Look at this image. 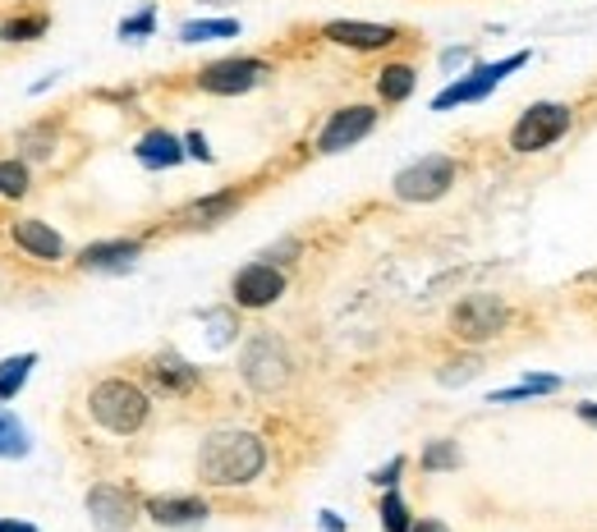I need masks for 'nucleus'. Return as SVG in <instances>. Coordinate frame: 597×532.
I'll return each instance as SVG.
<instances>
[{
    "label": "nucleus",
    "instance_id": "nucleus-1",
    "mask_svg": "<svg viewBox=\"0 0 597 532\" xmlns=\"http://www.w3.org/2000/svg\"><path fill=\"white\" fill-rule=\"evenodd\" d=\"M267 468V445L254 431H211L198 450V478L207 486H248Z\"/></svg>",
    "mask_w": 597,
    "mask_h": 532
},
{
    "label": "nucleus",
    "instance_id": "nucleus-2",
    "mask_svg": "<svg viewBox=\"0 0 597 532\" xmlns=\"http://www.w3.org/2000/svg\"><path fill=\"white\" fill-rule=\"evenodd\" d=\"M88 413H92V423H102L115 437H133V431H143L152 400L143 386H133L125 377H106L88 390Z\"/></svg>",
    "mask_w": 597,
    "mask_h": 532
},
{
    "label": "nucleus",
    "instance_id": "nucleus-3",
    "mask_svg": "<svg viewBox=\"0 0 597 532\" xmlns=\"http://www.w3.org/2000/svg\"><path fill=\"white\" fill-rule=\"evenodd\" d=\"M570 125H574V111H570L566 102H537V106H529V111L515 120V129H510V152H519V156L547 152L551 143H561V138L570 133Z\"/></svg>",
    "mask_w": 597,
    "mask_h": 532
},
{
    "label": "nucleus",
    "instance_id": "nucleus-4",
    "mask_svg": "<svg viewBox=\"0 0 597 532\" xmlns=\"http://www.w3.org/2000/svg\"><path fill=\"white\" fill-rule=\"evenodd\" d=\"M506 326H510V303L501 294H469V299H459L451 308V335L465 345L496 340Z\"/></svg>",
    "mask_w": 597,
    "mask_h": 532
},
{
    "label": "nucleus",
    "instance_id": "nucleus-5",
    "mask_svg": "<svg viewBox=\"0 0 597 532\" xmlns=\"http://www.w3.org/2000/svg\"><path fill=\"white\" fill-rule=\"evenodd\" d=\"M290 349L281 345V335L272 330H262L254 335V340L244 345V359H239V372H244V381L258 390V395H272V390H281L285 381H290Z\"/></svg>",
    "mask_w": 597,
    "mask_h": 532
},
{
    "label": "nucleus",
    "instance_id": "nucleus-6",
    "mask_svg": "<svg viewBox=\"0 0 597 532\" xmlns=\"http://www.w3.org/2000/svg\"><path fill=\"white\" fill-rule=\"evenodd\" d=\"M455 174H459V166L451 161V156L432 152V156H418L414 166H404L391 180V189H395L400 203H437V198H446L451 193Z\"/></svg>",
    "mask_w": 597,
    "mask_h": 532
},
{
    "label": "nucleus",
    "instance_id": "nucleus-7",
    "mask_svg": "<svg viewBox=\"0 0 597 532\" xmlns=\"http://www.w3.org/2000/svg\"><path fill=\"white\" fill-rule=\"evenodd\" d=\"M524 65H529V51H515V55H506V61H496V65H478V69H469L465 78H455L446 92H437V96H432V111H455V106L483 102V96L501 83V78H510L515 69H524Z\"/></svg>",
    "mask_w": 597,
    "mask_h": 532
},
{
    "label": "nucleus",
    "instance_id": "nucleus-8",
    "mask_svg": "<svg viewBox=\"0 0 597 532\" xmlns=\"http://www.w3.org/2000/svg\"><path fill=\"white\" fill-rule=\"evenodd\" d=\"M267 74H272V65L258 61V55H235V61L203 65L194 83L203 92H211V96H239V92H254Z\"/></svg>",
    "mask_w": 597,
    "mask_h": 532
},
{
    "label": "nucleus",
    "instance_id": "nucleus-9",
    "mask_svg": "<svg viewBox=\"0 0 597 532\" xmlns=\"http://www.w3.org/2000/svg\"><path fill=\"white\" fill-rule=\"evenodd\" d=\"M377 129V111L373 106H340V111H332V120L322 125V133H317V152L322 156H336V152H345V147H354V143H363Z\"/></svg>",
    "mask_w": 597,
    "mask_h": 532
},
{
    "label": "nucleus",
    "instance_id": "nucleus-10",
    "mask_svg": "<svg viewBox=\"0 0 597 532\" xmlns=\"http://www.w3.org/2000/svg\"><path fill=\"white\" fill-rule=\"evenodd\" d=\"M230 294H235L239 308H272L281 294H285V271L272 267V262H248L244 271H235V281H230Z\"/></svg>",
    "mask_w": 597,
    "mask_h": 532
},
{
    "label": "nucleus",
    "instance_id": "nucleus-11",
    "mask_svg": "<svg viewBox=\"0 0 597 532\" xmlns=\"http://www.w3.org/2000/svg\"><path fill=\"white\" fill-rule=\"evenodd\" d=\"M88 515L102 532H125V528H133V519H139V501H133L125 486L98 482L88 491Z\"/></svg>",
    "mask_w": 597,
    "mask_h": 532
},
{
    "label": "nucleus",
    "instance_id": "nucleus-12",
    "mask_svg": "<svg viewBox=\"0 0 597 532\" xmlns=\"http://www.w3.org/2000/svg\"><path fill=\"white\" fill-rule=\"evenodd\" d=\"M322 37L326 42H336V47H350V51H387V47H395L400 28L363 24V18H332V24L322 28Z\"/></svg>",
    "mask_w": 597,
    "mask_h": 532
},
{
    "label": "nucleus",
    "instance_id": "nucleus-13",
    "mask_svg": "<svg viewBox=\"0 0 597 532\" xmlns=\"http://www.w3.org/2000/svg\"><path fill=\"white\" fill-rule=\"evenodd\" d=\"M10 239L28 252V258H37V262H65L69 258V248H65V239L55 234L47 221H37V216H18V221H10Z\"/></svg>",
    "mask_w": 597,
    "mask_h": 532
},
{
    "label": "nucleus",
    "instance_id": "nucleus-14",
    "mask_svg": "<svg viewBox=\"0 0 597 532\" xmlns=\"http://www.w3.org/2000/svg\"><path fill=\"white\" fill-rule=\"evenodd\" d=\"M239 203H244V193H235V189H221V193H211V198L189 203V207L180 211V225H184V230H211V225L230 221V216L239 211Z\"/></svg>",
    "mask_w": 597,
    "mask_h": 532
},
{
    "label": "nucleus",
    "instance_id": "nucleus-15",
    "mask_svg": "<svg viewBox=\"0 0 597 532\" xmlns=\"http://www.w3.org/2000/svg\"><path fill=\"white\" fill-rule=\"evenodd\" d=\"M207 515H211V509L198 496H157V501H147V519L157 528H198Z\"/></svg>",
    "mask_w": 597,
    "mask_h": 532
},
{
    "label": "nucleus",
    "instance_id": "nucleus-16",
    "mask_svg": "<svg viewBox=\"0 0 597 532\" xmlns=\"http://www.w3.org/2000/svg\"><path fill=\"white\" fill-rule=\"evenodd\" d=\"M143 244L139 239H102V244H88L79 252V267L83 271H129L139 262Z\"/></svg>",
    "mask_w": 597,
    "mask_h": 532
},
{
    "label": "nucleus",
    "instance_id": "nucleus-17",
    "mask_svg": "<svg viewBox=\"0 0 597 532\" xmlns=\"http://www.w3.org/2000/svg\"><path fill=\"white\" fill-rule=\"evenodd\" d=\"M133 152H139V161H143L147 170H170V166H180V161H184V143H180L176 133H166V129L143 133Z\"/></svg>",
    "mask_w": 597,
    "mask_h": 532
},
{
    "label": "nucleus",
    "instance_id": "nucleus-18",
    "mask_svg": "<svg viewBox=\"0 0 597 532\" xmlns=\"http://www.w3.org/2000/svg\"><path fill=\"white\" fill-rule=\"evenodd\" d=\"M147 377L157 381L161 390H170V395H184V390L198 386V367H189L184 359H176V353H161V359H152Z\"/></svg>",
    "mask_w": 597,
    "mask_h": 532
},
{
    "label": "nucleus",
    "instance_id": "nucleus-19",
    "mask_svg": "<svg viewBox=\"0 0 597 532\" xmlns=\"http://www.w3.org/2000/svg\"><path fill=\"white\" fill-rule=\"evenodd\" d=\"M414 83H418V69L404 65V61H395V65H387V69H377V96H381V102H391V106H400L404 96L414 92Z\"/></svg>",
    "mask_w": 597,
    "mask_h": 532
},
{
    "label": "nucleus",
    "instance_id": "nucleus-20",
    "mask_svg": "<svg viewBox=\"0 0 597 532\" xmlns=\"http://www.w3.org/2000/svg\"><path fill=\"white\" fill-rule=\"evenodd\" d=\"M37 367V353H14V359L0 363V404H10L18 390L28 386V372Z\"/></svg>",
    "mask_w": 597,
    "mask_h": 532
},
{
    "label": "nucleus",
    "instance_id": "nucleus-21",
    "mask_svg": "<svg viewBox=\"0 0 597 532\" xmlns=\"http://www.w3.org/2000/svg\"><path fill=\"white\" fill-rule=\"evenodd\" d=\"M33 450V441H28V427L14 418V413H5L0 408V459H24Z\"/></svg>",
    "mask_w": 597,
    "mask_h": 532
},
{
    "label": "nucleus",
    "instance_id": "nucleus-22",
    "mask_svg": "<svg viewBox=\"0 0 597 532\" xmlns=\"http://www.w3.org/2000/svg\"><path fill=\"white\" fill-rule=\"evenodd\" d=\"M221 37H239L235 18H198V24L180 28V42H221Z\"/></svg>",
    "mask_w": 597,
    "mask_h": 532
},
{
    "label": "nucleus",
    "instance_id": "nucleus-23",
    "mask_svg": "<svg viewBox=\"0 0 597 532\" xmlns=\"http://www.w3.org/2000/svg\"><path fill=\"white\" fill-rule=\"evenodd\" d=\"M551 390H561V377H524L510 390H496L488 404H515V400H533V395H551Z\"/></svg>",
    "mask_w": 597,
    "mask_h": 532
},
{
    "label": "nucleus",
    "instance_id": "nucleus-24",
    "mask_svg": "<svg viewBox=\"0 0 597 532\" xmlns=\"http://www.w3.org/2000/svg\"><path fill=\"white\" fill-rule=\"evenodd\" d=\"M42 33H47V14H18V18H10V24L0 28L5 42H37Z\"/></svg>",
    "mask_w": 597,
    "mask_h": 532
},
{
    "label": "nucleus",
    "instance_id": "nucleus-25",
    "mask_svg": "<svg viewBox=\"0 0 597 532\" xmlns=\"http://www.w3.org/2000/svg\"><path fill=\"white\" fill-rule=\"evenodd\" d=\"M28 193V166L24 161H0V198L18 203Z\"/></svg>",
    "mask_w": 597,
    "mask_h": 532
},
{
    "label": "nucleus",
    "instance_id": "nucleus-26",
    "mask_svg": "<svg viewBox=\"0 0 597 532\" xmlns=\"http://www.w3.org/2000/svg\"><path fill=\"white\" fill-rule=\"evenodd\" d=\"M381 528L387 532H414V523H410V505H404L400 496H395V486L381 496Z\"/></svg>",
    "mask_w": 597,
    "mask_h": 532
},
{
    "label": "nucleus",
    "instance_id": "nucleus-27",
    "mask_svg": "<svg viewBox=\"0 0 597 532\" xmlns=\"http://www.w3.org/2000/svg\"><path fill=\"white\" fill-rule=\"evenodd\" d=\"M455 464H459L455 441H432L428 450H423V468H428V472H446V468H455Z\"/></svg>",
    "mask_w": 597,
    "mask_h": 532
},
{
    "label": "nucleus",
    "instance_id": "nucleus-28",
    "mask_svg": "<svg viewBox=\"0 0 597 532\" xmlns=\"http://www.w3.org/2000/svg\"><path fill=\"white\" fill-rule=\"evenodd\" d=\"M152 28H157V14H152V10H143V14L125 18V24H120V37H147Z\"/></svg>",
    "mask_w": 597,
    "mask_h": 532
},
{
    "label": "nucleus",
    "instance_id": "nucleus-29",
    "mask_svg": "<svg viewBox=\"0 0 597 532\" xmlns=\"http://www.w3.org/2000/svg\"><path fill=\"white\" fill-rule=\"evenodd\" d=\"M451 367H459V372H441V381H469V377H478V372H483V363L478 359H459V363H451Z\"/></svg>",
    "mask_w": 597,
    "mask_h": 532
},
{
    "label": "nucleus",
    "instance_id": "nucleus-30",
    "mask_svg": "<svg viewBox=\"0 0 597 532\" xmlns=\"http://www.w3.org/2000/svg\"><path fill=\"white\" fill-rule=\"evenodd\" d=\"M400 472H404V455H395V459H391L387 468H377V472H373V482H377V486H387V491H391V486L400 482Z\"/></svg>",
    "mask_w": 597,
    "mask_h": 532
},
{
    "label": "nucleus",
    "instance_id": "nucleus-31",
    "mask_svg": "<svg viewBox=\"0 0 597 532\" xmlns=\"http://www.w3.org/2000/svg\"><path fill=\"white\" fill-rule=\"evenodd\" d=\"M184 152H189V156H198V161H211V152H207V143H203V133H189V138H184Z\"/></svg>",
    "mask_w": 597,
    "mask_h": 532
},
{
    "label": "nucleus",
    "instance_id": "nucleus-32",
    "mask_svg": "<svg viewBox=\"0 0 597 532\" xmlns=\"http://www.w3.org/2000/svg\"><path fill=\"white\" fill-rule=\"evenodd\" d=\"M0 532H37L33 523H18V519H0Z\"/></svg>",
    "mask_w": 597,
    "mask_h": 532
},
{
    "label": "nucleus",
    "instance_id": "nucleus-33",
    "mask_svg": "<svg viewBox=\"0 0 597 532\" xmlns=\"http://www.w3.org/2000/svg\"><path fill=\"white\" fill-rule=\"evenodd\" d=\"M322 523L332 528V532H340V528H345V523H340V515H332V509H326V515H322Z\"/></svg>",
    "mask_w": 597,
    "mask_h": 532
},
{
    "label": "nucleus",
    "instance_id": "nucleus-34",
    "mask_svg": "<svg viewBox=\"0 0 597 532\" xmlns=\"http://www.w3.org/2000/svg\"><path fill=\"white\" fill-rule=\"evenodd\" d=\"M580 418H584V423H597V404H580Z\"/></svg>",
    "mask_w": 597,
    "mask_h": 532
},
{
    "label": "nucleus",
    "instance_id": "nucleus-35",
    "mask_svg": "<svg viewBox=\"0 0 597 532\" xmlns=\"http://www.w3.org/2000/svg\"><path fill=\"white\" fill-rule=\"evenodd\" d=\"M414 532H446V528H441L437 519H428V523H414Z\"/></svg>",
    "mask_w": 597,
    "mask_h": 532
}]
</instances>
